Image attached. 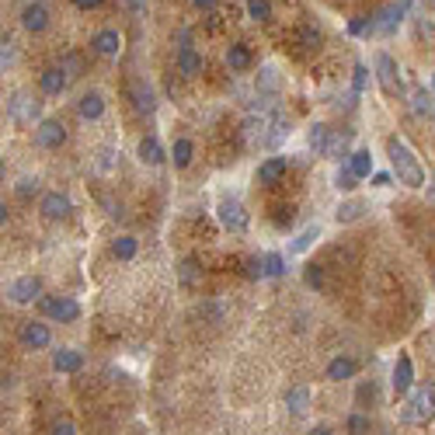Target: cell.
Wrapping results in <instances>:
<instances>
[{
  "instance_id": "cell-1",
  "label": "cell",
  "mask_w": 435,
  "mask_h": 435,
  "mask_svg": "<svg viewBox=\"0 0 435 435\" xmlns=\"http://www.w3.org/2000/svg\"><path fill=\"white\" fill-rule=\"evenodd\" d=\"M387 157H390V168H394V175H397L401 185H408V188H425V171H421V164H418L414 150H411L401 136H390V140H387Z\"/></svg>"
},
{
  "instance_id": "cell-2",
  "label": "cell",
  "mask_w": 435,
  "mask_h": 435,
  "mask_svg": "<svg viewBox=\"0 0 435 435\" xmlns=\"http://www.w3.org/2000/svg\"><path fill=\"white\" fill-rule=\"evenodd\" d=\"M401 418H404L408 425H428V421L435 418V383L414 387V390L408 394V401H404Z\"/></svg>"
},
{
  "instance_id": "cell-3",
  "label": "cell",
  "mask_w": 435,
  "mask_h": 435,
  "mask_svg": "<svg viewBox=\"0 0 435 435\" xmlns=\"http://www.w3.org/2000/svg\"><path fill=\"white\" fill-rule=\"evenodd\" d=\"M376 80H379V91H383L387 98L401 94V67L394 56H387V52H376Z\"/></svg>"
},
{
  "instance_id": "cell-4",
  "label": "cell",
  "mask_w": 435,
  "mask_h": 435,
  "mask_svg": "<svg viewBox=\"0 0 435 435\" xmlns=\"http://www.w3.org/2000/svg\"><path fill=\"white\" fill-rule=\"evenodd\" d=\"M216 216H220V223H223L230 234H244L247 223H251L247 209H244L237 199H220V205H216Z\"/></svg>"
},
{
  "instance_id": "cell-5",
  "label": "cell",
  "mask_w": 435,
  "mask_h": 435,
  "mask_svg": "<svg viewBox=\"0 0 435 435\" xmlns=\"http://www.w3.org/2000/svg\"><path fill=\"white\" fill-rule=\"evenodd\" d=\"M38 306H42V313H45V317L63 320V324H70V320H77V317H80V303H77V300H70V296H42V300H38Z\"/></svg>"
},
{
  "instance_id": "cell-6",
  "label": "cell",
  "mask_w": 435,
  "mask_h": 435,
  "mask_svg": "<svg viewBox=\"0 0 435 435\" xmlns=\"http://www.w3.org/2000/svg\"><path fill=\"white\" fill-rule=\"evenodd\" d=\"M63 140H67V129L56 119H45V122L35 126V143L42 150H56V146H63Z\"/></svg>"
},
{
  "instance_id": "cell-7",
  "label": "cell",
  "mask_w": 435,
  "mask_h": 435,
  "mask_svg": "<svg viewBox=\"0 0 435 435\" xmlns=\"http://www.w3.org/2000/svg\"><path fill=\"white\" fill-rule=\"evenodd\" d=\"M401 18H404V4H390V8L379 11L376 18H369V32H376V35H390V32H397Z\"/></svg>"
},
{
  "instance_id": "cell-8",
  "label": "cell",
  "mask_w": 435,
  "mask_h": 435,
  "mask_svg": "<svg viewBox=\"0 0 435 435\" xmlns=\"http://www.w3.org/2000/svg\"><path fill=\"white\" fill-rule=\"evenodd\" d=\"M390 387L397 397L411 394L414 390V366H411V355H397V366H394V379H390Z\"/></svg>"
},
{
  "instance_id": "cell-9",
  "label": "cell",
  "mask_w": 435,
  "mask_h": 435,
  "mask_svg": "<svg viewBox=\"0 0 435 435\" xmlns=\"http://www.w3.org/2000/svg\"><path fill=\"white\" fill-rule=\"evenodd\" d=\"M8 296H11L14 303H32V300H38V296H42V282H38L35 276H21V279H14V282H11Z\"/></svg>"
},
{
  "instance_id": "cell-10",
  "label": "cell",
  "mask_w": 435,
  "mask_h": 435,
  "mask_svg": "<svg viewBox=\"0 0 435 435\" xmlns=\"http://www.w3.org/2000/svg\"><path fill=\"white\" fill-rule=\"evenodd\" d=\"M38 209H42L45 220H63V216H70V199L63 192H49V195H42Z\"/></svg>"
},
{
  "instance_id": "cell-11",
  "label": "cell",
  "mask_w": 435,
  "mask_h": 435,
  "mask_svg": "<svg viewBox=\"0 0 435 435\" xmlns=\"http://www.w3.org/2000/svg\"><path fill=\"white\" fill-rule=\"evenodd\" d=\"M52 342V335H49V328L45 324H38V320H28L25 328H21V345L25 348H45Z\"/></svg>"
},
{
  "instance_id": "cell-12",
  "label": "cell",
  "mask_w": 435,
  "mask_h": 435,
  "mask_svg": "<svg viewBox=\"0 0 435 435\" xmlns=\"http://www.w3.org/2000/svg\"><path fill=\"white\" fill-rule=\"evenodd\" d=\"M8 112H11V119L14 122H32L35 115H38V101H32V98H25V94H14L11 98V104H8Z\"/></svg>"
},
{
  "instance_id": "cell-13",
  "label": "cell",
  "mask_w": 435,
  "mask_h": 435,
  "mask_svg": "<svg viewBox=\"0 0 435 435\" xmlns=\"http://www.w3.org/2000/svg\"><path fill=\"white\" fill-rule=\"evenodd\" d=\"M91 45L101 52V56H119V49H122V35H119L115 28H101V32L91 38Z\"/></svg>"
},
{
  "instance_id": "cell-14",
  "label": "cell",
  "mask_w": 435,
  "mask_h": 435,
  "mask_svg": "<svg viewBox=\"0 0 435 435\" xmlns=\"http://www.w3.org/2000/svg\"><path fill=\"white\" fill-rule=\"evenodd\" d=\"M21 25H25L28 32H45V28H49V8L38 4V0H35V4H28V8L21 11Z\"/></svg>"
},
{
  "instance_id": "cell-15",
  "label": "cell",
  "mask_w": 435,
  "mask_h": 435,
  "mask_svg": "<svg viewBox=\"0 0 435 435\" xmlns=\"http://www.w3.org/2000/svg\"><path fill=\"white\" fill-rule=\"evenodd\" d=\"M202 67H205L202 52H195L192 45H181V52H178V70H181L185 77H199V74H202Z\"/></svg>"
},
{
  "instance_id": "cell-16",
  "label": "cell",
  "mask_w": 435,
  "mask_h": 435,
  "mask_svg": "<svg viewBox=\"0 0 435 435\" xmlns=\"http://www.w3.org/2000/svg\"><path fill=\"white\" fill-rule=\"evenodd\" d=\"M38 84H42V91H45V94H63V91H67V84H70V77H67L60 67H49V70H42Z\"/></svg>"
},
{
  "instance_id": "cell-17",
  "label": "cell",
  "mask_w": 435,
  "mask_h": 435,
  "mask_svg": "<svg viewBox=\"0 0 435 435\" xmlns=\"http://www.w3.org/2000/svg\"><path fill=\"white\" fill-rule=\"evenodd\" d=\"M84 366V355L74 352V348H60V352H52V369L56 372H77Z\"/></svg>"
},
{
  "instance_id": "cell-18",
  "label": "cell",
  "mask_w": 435,
  "mask_h": 435,
  "mask_svg": "<svg viewBox=\"0 0 435 435\" xmlns=\"http://www.w3.org/2000/svg\"><path fill=\"white\" fill-rule=\"evenodd\" d=\"M282 175H286V157H268L265 164L258 168V181L261 185H276Z\"/></svg>"
},
{
  "instance_id": "cell-19",
  "label": "cell",
  "mask_w": 435,
  "mask_h": 435,
  "mask_svg": "<svg viewBox=\"0 0 435 435\" xmlns=\"http://www.w3.org/2000/svg\"><path fill=\"white\" fill-rule=\"evenodd\" d=\"M348 146H352V133H338V129H331V140H328V150H324V157H328V160L352 157Z\"/></svg>"
},
{
  "instance_id": "cell-20",
  "label": "cell",
  "mask_w": 435,
  "mask_h": 435,
  "mask_svg": "<svg viewBox=\"0 0 435 435\" xmlns=\"http://www.w3.org/2000/svg\"><path fill=\"white\" fill-rule=\"evenodd\" d=\"M133 108H136L140 115H150L153 108H157V98H153V91H150L143 80H136V84H133Z\"/></svg>"
},
{
  "instance_id": "cell-21",
  "label": "cell",
  "mask_w": 435,
  "mask_h": 435,
  "mask_svg": "<svg viewBox=\"0 0 435 435\" xmlns=\"http://www.w3.org/2000/svg\"><path fill=\"white\" fill-rule=\"evenodd\" d=\"M77 112H80V119H101V112H104V98H101L98 91H87V94L80 98V104H77Z\"/></svg>"
},
{
  "instance_id": "cell-22",
  "label": "cell",
  "mask_w": 435,
  "mask_h": 435,
  "mask_svg": "<svg viewBox=\"0 0 435 435\" xmlns=\"http://www.w3.org/2000/svg\"><path fill=\"white\" fill-rule=\"evenodd\" d=\"M355 372H359V366H355V359H348V355H338V359L328 362V379H352Z\"/></svg>"
},
{
  "instance_id": "cell-23",
  "label": "cell",
  "mask_w": 435,
  "mask_h": 435,
  "mask_svg": "<svg viewBox=\"0 0 435 435\" xmlns=\"http://www.w3.org/2000/svg\"><path fill=\"white\" fill-rule=\"evenodd\" d=\"M140 160H143V164H150V168H157L160 160H164V150H160L157 136H143L140 140Z\"/></svg>"
},
{
  "instance_id": "cell-24",
  "label": "cell",
  "mask_w": 435,
  "mask_h": 435,
  "mask_svg": "<svg viewBox=\"0 0 435 435\" xmlns=\"http://www.w3.org/2000/svg\"><path fill=\"white\" fill-rule=\"evenodd\" d=\"M227 67H230V70H247V67H251V49H247L244 42H234V45L227 49Z\"/></svg>"
},
{
  "instance_id": "cell-25",
  "label": "cell",
  "mask_w": 435,
  "mask_h": 435,
  "mask_svg": "<svg viewBox=\"0 0 435 435\" xmlns=\"http://www.w3.org/2000/svg\"><path fill=\"white\" fill-rule=\"evenodd\" d=\"M328 140H331V129L324 126V122H313V126H310L306 143H310V150H313V153H320V157H324V150H328Z\"/></svg>"
},
{
  "instance_id": "cell-26",
  "label": "cell",
  "mask_w": 435,
  "mask_h": 435,
  "mask_svg": "<svg viewBox=\"0 0 435 435\" xmlns=\"http://www.w3.org/2000/svg\"><path fill=\"white\" fill-rule=\"evenodd\" d=\"M362 212H366V202H362V199H348V202H342V205L335 209V220H338V223H355Z\"/></svg>"
},
{
  "instance_id": "cell-27",
  "label": "cell",
  "mask_w": 435,
  "mask_h": 435,
  "mask_svg": "<svg viewBox=\"0 0 435 435\" xmlns=\"http://www.w3.org/2000/svg\"><path fill=\"white\" fill-rule=\"evenodd\" d=\"M348 168H352L355 178H369V175H372V153H369V150H355V153L348 157Z\"/></svg>"
},
{
  "instance_id": "cell-28",
  "label": "cell",
  "mask_w": 435,
  "mask_h": 435,
  "mask_svg": "<svg viewBox=\"0 0 435 435\" xmlns=\"http://www.w3.org/2000/svg\"><path fill=\"white\" fill-rule=\"evenodd\" d=\"M286 408H289L293 414H306V408H310V390H306V387H293V390L286 394Z\"/></svg>"
},
{
  "instance_id": "cell-29",
  "label": "cell",
  "mask_w": 435,
  "mask_h": 435,
  "mask_svg": "<svg viewBox=\"0 0 435 435\" xmlns=\"http://www.w3.org/2000/svg\"><path fill=\"white\" fill-rule=\"evenodd\" d=\"M261 268H265V276H268V279H279L282 271H286V258H282L279 251H268V254L261 258Z\"/></svg>"
},
{
  "instance_id": "cell-30",
  "label": "cell",
  "mask_w": 435,
  "mask_h": 435,
  "mask_svg": "<svg viewBox=\"0 0 435 435\" xmlns=\"http://www.w3.org/2000/svg\"><path fill=\"white\" fill-rule=\"evenodd\" d=\"M192 153H195L192 140H175V150H171L175 168H188V164H192Z\"/></svg>"
},
{
  "instance_id": "cell-31",
  "label": "cell",
  "mask_w": 435,
  "mask_h": 435,
  "mask_svg": "<svg viewBox=\"0 0 435 435\" xmlns=\"http://www.w3.org/2000/svg\"><path fill=\"white\" fill-rule=\"evenodd\" d=\"M265 129H271L268 115H247V119H244V136H247V140H254V136L261 140V136H265Z\"/></svg>"
},
{
  "instance_id": "cell-32",
  "label": "cell",
  "mask_w": 435,
  "mask_h": 435,
  "mask_svg": "<svg viewBox=\"0 0 435 435\" xmlns=\"http://www.w3.org/2000/svg\"><path fill=\"white\" fill-rule=\"evenodd\" d=\"M317 237H320V227L313 223V227H306V230H303V234L289 244V251H293V254H303V251H310V244H313Z\"/></svg>"
},
{
  "instance_id": "cell-33",
  "label": "cell",
  "mask_w": 435,
  "mask_h": 435,
  "mask_svg": "<svg viewBox=\"0 0 435 435\" xmlns=\"http://www.w3.org/2000/svg\"><path fill=\"white\" fill-rule=\"evenodd\" d=\"M411 108H414V115H428L432 112V94L425 87H414L411 91Z\"/></svg>"
},
{
  "instance_id": "cell-34",
  "label": "cell",
  "mask_w": 435,
  "mask_h": 435,
  "mask_svg": "<svg viewBox=\"0 0 435 435\" xmlns=\"http://www.w3.org/2000/svg\"><path fill=\"white\" fill-rule=\"evenodd\" d=\"M112 251H115L119 261H133V258H136V237H119Z\"/></svg>"
},
{
  "instance_id": "cell-35",
  "label": "cell",
  "mask_w": 435,
  "mask_h": 435,
  "mask_svg": "<svg viewBox=\"0 0 435 435\" xmlns=\"http://www.w3.org/2000/svg\"><path fill=\"white\" fill-rule=\"evenodd\" d=\"M286 136H289V122H286V119H279V122H271V133L265 136V143H268V146H279Z\"/></svg>"
},
{
  "instance_id": "cell-36",
  "label": "cell",
  "mask_w": 435,
  "mask_h": 435,
  "mask_svg": "<svg viewBox=\"0 0 435 435\" xmlns=\"http://www.w3.org/2000/svg\"><path fill=\"white\" fill-rule=\"evenodd\" d=\"M247 14L254 21H268L271 18V4H268V0H247Z\"/></svg>"
},
{
  "instance_id": "cell-37",
  "label": "cell",
  "mask_w": 435,
  "mask_h": 435,
  "mask_svg": "<svg viewBox=\"0 0 435 435\" xmlns=\"http://www.w3.org/2000/svg\"><path fill=\"white\" fill-rule=\"evenodd\" d=\"M303 282H306L310 289H320V286H324V268H320V265H306V268H303Z\"/></svg>"
},
{
  "instance_id": "cell-38",
  "label": "cell",
  "mask_w": 435,
  "mask_h": 435,
  "mask_svg": "<svg viewBox=\"0 0 435 435\" xmlns=\"http://www.w3.org/2000/svg\"><path fill=\"white\" fill-rule=\"evenodd\" d=\"M296 42H300L303 49H313V45H320V32H317V28H310V25H303V28H300V35H296Z\"/></svg>"
},
{
  "instance_id": "cell-39",
  "label": "cell",
  "mask_w": 435,
  "mask_h": 435,
  "mask_svg": "<svg viewBox=\"0 0 435 435\" xmlns=\"http://www.w3.org/2000/svg\"><path fill=\"white\" fill-rule=\"evenodd\" d=\"M355 181H359V178L352 175V168L335 171V188H338V192H352V188H355Z\"/></svg>"
},
{
  "instance_id": "cell-40",
  "label": "cell",
  "mask_w": 435,
  "mask_h": 435,
  "mask_svg": "<svg viewBox=\"0 0 435 435\" xmlns=\"http://www.w3.org/2000/svg\"><path fill=\"white\" fill-rule=\"evenodd\" d=\"M60 70L74 80V77H80V56H77V52H67V56H63V63H60Z\"/></svg>"
},
{
  "instance_id": "cell-41",
  "label": "cell",
  "mask_w": 435,
  "mask_h": 435,
  "mask_svg": "<svg viewBox=\"0 0 435 435\" xmlns=\"http://www.w3.org/2000/svg\"><path fill=\"white\" fill-rule=\"evenodd\" d=\"M258 87H261V91H276V87H279L276 70H268V67H265V70H261V77H258Z\"/></svg>"
},
{
  "instance_id": "cell-42",
  "label": "cell",
  "mask_w": 435,
  "mask_h": 435,
  "mask_svg": "<svg viewBox=\"0 0 435 435\" xmlns=\"http://www.w3.org/2000/svg\"><path fill=\"white\" fill-rule=\"evenodd\" d=\"M195 279H199V265H195L192 258H188V261H181V282H185V286H192Z\"/></svg>"
},
{
  "instance_id": "cell-43",
  "label": "cell",
  "mask_w": 435,
  "mask_h": 435,
  "mask_svg": "<svg viewBox=\"0 0 435 435\" xmlns=\"http://www.w3.org/2000/svg\"><path fill=\"white\" fill-rule=\"evenodd\" d=\"M348 432H352V435H366V432H369V421H366L362 414H352V418H348Z\"/></svg>"
},
{
  "instance_id": "cell-44",
  "label": "cell",
  "mask_w": 435,
  "mask_h": 435,
  "mask_svg": "<svg viewBox=\"0 0 435 435\" xmlns=\"http://www.w3.org/2000/svg\"><path fill=\"white\" fill-rule=\"evenodd\" d=\"M0 45H4V52H0V63H4V70H8V63L14 60V42H11V38H4Z\"/></svg>"
},
{
  "instance_id": "cell-45",
  "label": "cell",
  "mask_w": 435,
  "mask_h": 435,
  "mask_svg": "<svg viewBox=\"0 0 435 435\" xmlns=\"http://www.w3.org/2000/svg\"><path fill=\"white\" fill-rule=\"evenodd\" d=\"M49 435H77V428L70 421H56V425L49 428Z\"/></svg>"
},
{
  "instance_id": "cell-46",
  "label": "cell",
  "mask_w": 435,
  "mask_h": 435,
  "mask_svg": "<svg viewBox=\"0 0 435 435\" xmlns=\"http://www.w3.org/2000/svg\"><path fill=\"white\" fill-rule=\"evenodd\" d=\"M98 168H101V171L112 168V150H108V146H101V150H98Z\"/></svg>"
},
{
  "instance_id": "cell-47",
  "label": "cell",
  "mask_w": 435,
  "mask_h": 435,
  "mask_svg": "<svg viewBox=\"0 0 435 435\" xmlns=\"http://www.w3.org/2000/svg\"><path fill=\"white\" fill-rule=\"evenodd\" d=\"M32 192H38V181H32V178H25V181L18 185V195H21V199H28Z\"/></svg>"
},
{
  "instance_id": "cell-48",
  "label": "cell",
  "mask_w": 435,
  "mask_h": 435,
  "mask_svg": "<svg viewBox=\"0 0 435 435\" xmlns=\"http://www.w3.org/2000/svg\"><path fill=\"white\" fill-rule=\"evenodd\" d=\"M348 32H352V35H362V32H369V18H355V21L348 25Z\"/></svg>"
},
{
  "instance_id": "cell-49",
  "label": "cell",
  "mask_w": 435,
  "mask_h": 435,
  "mask_svg": "<svg viewBox=\"0 0 435 435\" xmlns=\"http://www.w3.org/2000/svg\"><path fill=\"white\" fill-rule=\"evenodd\" d=\"M366 77H369V74H366V67L359 63V67H355V94H359V91L366 87Z\"/></svg>"
},
{
  "instance_id": "cell-50",
  "label": "cell",
  "mask_w": 435,
  "mask_h": 435,
  "mask_svg": "<svg viewBox=\"0 0 435 435\" xmlns=\"http://www.w3.org/2000/svg\"><path fill=\"white\" fill-rule=\"evenodd\" d=\"M74 4L80 8V11H94V8H101L104 0H74Z\"/></svg>"
},
{
  "instance_id": "cell-51",
  "label": "cell",
  "mask_w": 435,
  "mask_h": 435,
  "mask_svg": "<svg viewBox=\"0 0 435 435\" xmlns=\"http://www.w3.org/2000/svg\"><path fill=\"white\" fill-rule=\"evenodd\" d=\"M372 185H376V188H387V185H390V175H372Z\"/></svg>"
},
{
  "instance_id": "cell-52",
  "label": "cell",
  "mask_w": 435,
  "mask_h": 435,
  "mask_svg": "<svg viewBox=\"0 0 435 435\" xmlns=\"http://www.w3.org/2000/svg\"><path fill=\"white\" fill-rule=\"evenodd\" d=\"M143 8H146V0H129V11L133 14H143Z\"/></svg>"
},
{
  "instance_id": "cell-53",
  "label": "cell",
  "mask_w": 435,
  "mask_h": 435,
  "mask_svg": "<svg viewBox=\"0 0 435 435\" xmlns=\"http://www.w3.org/2000/svg\"><path fill=\"white\" fill-rule=\"evenodd\" d=\"M192 4L202 8V11H212V8H216V0H192Z\"/></svg>"
},
{
  "instance_id": "cell-54",
  "label": "cell",
  "mask_w": 435,
  "mask_h": 435,
  "mask_svg": "<svg viewBox=\"0 0 435 435\" xmlns=\"http://www.w3.org/2000/svg\"><path fill=\"white\" fill-rule=\"evenodd\" d=\"M310 435H331V428H324V425H317V428H313Z\"/></svg>"
},
{
  "instance_id": "cell-55",
  "label": "cell",
  "mask_w": 435,
  "mask_h": 435,
  "mask_svg": "<svg viewBox=\"0 0 435 435\" xmlns=\"http://www.w3.org/2000/svg\"><path fill=\"white\" fill-rule=\"evenodd\" d=\"M428 199H432V202H435V181H432V185H428Z\"/></svg>"
},
{
  "instance_id": "cell-56",
  "label": "cell",
  "mask_w": 435,
  "mask_h": 435,
  "mask_svg": "<svg viewBox=\"0 0 435 435\" xmlns=\"http://www.w3.org/2000/svg\"><path fill=\"white\" fill-rule=\"evenodd\" d=\"M432 91H435V77H432Z\"/></svg>"
}]
</instances>
